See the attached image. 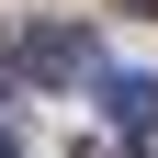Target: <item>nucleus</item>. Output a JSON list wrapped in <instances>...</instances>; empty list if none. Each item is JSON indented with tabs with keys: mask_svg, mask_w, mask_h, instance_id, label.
I'll return each mask as SVG.
<instances>
[{
	"mask_svg": "<svg viewBox=\"0 0 158 158\" xmlns=\"http://www.w3.org/2000/svg\"><path fill=\"white\" fill-rule=\"evenodd\" d=\"M102 113H113L124 135H147V124H158V79H135V68H102Z\"/></svg>",
	"mask_w": 158,
	"mask_h": 158,
	"instance_id": "f03ea898",
	"label": "nucleus"
},
{
	"mask_svg": "<svg viewBox=\"0 0 158 158\" xmlns=\"http://www.w3.org/2000/svg\"><path fill=\"white\" fill-rule=\"evenodd\" d=\"M11 56H23L34 79H79V68H102V56H90V34H68V23H34Z\"/></svg>",
	"mask_w": 158,
	"mask_h": 158,
	"instance_id": "f257e3e1",
	"label": "nucleus"
},
{
	"mask_svg": "<svg viewBox=\"0 0 158 158\" xmlns=\"http://www.w3.org/2000/svg\"><path fill=\"white\" fill-rule=\"evenodd\" d=\"M0 158H23V147H11V124H0Z\"/></svg>",
	"mask_w": 158,
	"mask_h": 158,
	"instance_id": "7ed1b4c3",
	"label": "nucleus"
},
{
	"mask_svg": "<svg viewBox=\"0 0 158 158\" xmlns=\"http://www.w3.org/2000/svg\"><path fill=\"white\" fill-rule=\"evenodd\" d=\"M124 11H147V23H158V0H124Z\"/></svg>",
	"mask_w": 158,
	"mask_h": 158,
	"instance_id": "20e7f679",
	"label": "nucleus"
}]
</instances>
